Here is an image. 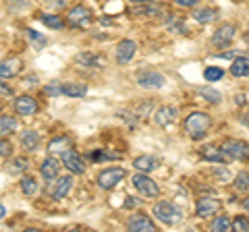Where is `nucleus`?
<instances>
[{"label":"nucleus","instance_id":"f257e3e1","mask_svg":"<svg viewBox=\"0 0 249 232\" xmlns=\"http://www.w3.org/2000/svg\"><path fill=\"white\" fill-rule=\"evenodd\" d=\"M210 116L204 112H191L189 116L185 118V133L189 135L191 139H204L210 131Z\"/></svg>","mask_w":249,"mask_h":232},{"label":"nucleus","instance_id":"f03ea898","mask_svg":"<svg viewBox=\"0 0 249 232\" xmlns=\"http://www.w3.org/2000/svg\"><path fill=\"white\" fill-rule=\"evenodd\" d=\"M154 215L162 224H166V226H175V224H178L183 220L181 207H177L175 203H168V201H160V203H156L154 205Z\"/></svg>","mask_w":249,"mask_h":232},{"label":"nucleus","instance_id":"7ed1b4c3","mask_svg":"<svg viewBox=\"0 0 249 232\" xmlns=\"http://www.w3.org/2000/svg\"><path fill=\"white\" fill-rule=\"evenodd\" d=\"M93 21V13L83 4H77L73 9L67 11V23L71 27H77V29H89Z\"/></svg>","mask_w":249,"mask_h":232},{"label":"nucleus","instance_id":"20e7f679","mask_svg":"<svg viewBox=\"0 0 249 232\" xmlns=\"http://www.w3.org/2000/svg\"><path fill=\"white\" fill-rule=\"evenodd\" d=\"M124 176H127V170L124 168H106L98 174V184H100V189L110 191L121 181H124Z\"/></svg>","mask_w":249,"mask_h":232},{"label":"nucleus","instance_id":"39448f33","mask_svg":"<svg viewBox=\"0 0 249 232\" xmlns=\"http://www.w3.org/2000/svg\"><path fill=\"white\" fill-rule=\"evenodd\" d=\"M220 148L231 160H243V162L249 160V145L241 141V139H224Z\"/></svg>","mask_w":249,"mask_h":232},{"label":"nucleus","instance_id":"423d86ee","mask_svg":"<svg viewBox=\"0 0 249 232\" xmlns=\"http://www.w3.org/2000/svg\"><path fill=\"white\" fill-rule=\"evenodd\" d=\"M133 187L142 193L143 197H158L160 195V187L156 184L154 179H150L145 172H137L133 176Z\"/></svg>","mask_w":249,"mask_h":232},{"label":"nucleus","instance_id":"0eeeda50","mask_svg":"<svg viewBox=\"0 0 249 232\" xmlns=\"http://www.w3.org/2000/svg\"><path fill=\"white\" fill-rule=\"evenodd\" d=\"M178 118V112H177V108L175 106H160L158 110L154 112V122L158 127H170L173 122H177Z\"/></svg>","mask_w":249,"mask_h":232},{"label":"nucleus","instance_id":"6e6552de","mask_svg":"<svg viewBox=\"0 0 249 232\" xmlns=\"http://www.w3.org/2000/svg\"><path fill=\"white\" fill-rule=\"evenodd\" d=\"M220 201L214 199V197H199L197 199V205H196V214L199 215V218H210V215L218 214V210H220Z\"/></svg>","mask_w":249,"mask_h":232},{"label":"nucleus","instance_id":"1a4fd4ad","mask_svg":"<svg viewBox=\"0 0 249 232\" xmlns=\"http://www.w3.org/2000/svg\"><path fill=\"white\" fill-rule=\"evenodd\" d=\"M127 228L131 232H154L156 230V224L147 218L145 214H133L131 218L127 220Z\"/></svg>","mask_w":249,"mask_h":232},{"label":"nucleus","instance_id":"9d476101","mask_svg":"<svg viewBox=\"0 0 249 232\" xmlns=\"http://www.w3.org/2000/svg\"><path fill=\"white\" fill-rule=\"evenodd\" d=\"M235 40V25H220L212 35V44L218 48H227V46Z\"/></svg>","mask_w":249,"mask_h":232},{"label":"nucleus","instance_id":"9b49d317","mask_svg":"<svg viewBox=\"0 0 249 232\" xmlns=\"http://www.w3.org/2000/svg\"><path fill=\"white\" fill-rule=\"evenodd\" d=\"M62 164H65V166L69 168V172H73V174H83V172H85L83 160H81V156H79V153H77L73 148L62 153Z\"/></svg>","mask_w":249,"mask_h":232},{"label":"nucleus","instance_id":"f8f14e48","mask_svg":"<svg viewBox=\"0 0 249 232\" xmlns=\"http://www.w3.org/2000/svg\"><path fill=\"white\" fill-rule=\"evenodd\" d=\"M75 63L81 66H89V68H102V66H106V58L96 52H81L75 56Z\"/></svg>","mask_w":249,"mask_h":232},{"label":"nucleus","instance_id":"ddd939ff","mask_svg":"<svg viewBox=\"0 0 249 232\" xmlns=\"http://www.w3.org/2000/svg\"><path fill=\"white\" fill-rule=\"evenodd\" d=\"M135 50H137L135 42L123 40L119 46H116V63H119V65H127L129 60L135 56Z\"/></svg>","mask_w":249,"mask_h":232},{"label":"nucleus","instance_id":"4468645a","mask_svg":"<svg viewBox=\"0 0 249 232\" xmlns=\"http://www.w3.org/2000/svg\"><path fill=\"white\" fill-rule=\"evenodd\" d=\"M15 110L21 116H34L37 112V102L31 96H19L15 99Z\"/></svg>","mask_w":249,"mask_h":232},{"label":"nucleus","instance_id":"2eb2a0df","mask_svg":"<svg viewBox=\"0 0 249 232\" xmlns=\"http://www.w3.org/2000/svg\"><path fill=\"white\" fill-rule=\"evenodd\" d=\"M137 83L145 89H160L162 85H164V77H162L160 73H156V71H145V73L139 75Z\"/></svg>","mask_w":249,"mask_h":232},{"label":"nucleus","instance_id":"dca6fc26","mask_svg":"<svg viewBox=\"0 0 249 232\" xmlns=\"http://www.w3.org/2000/svg\"><path fill=\"white\" fill-rule=\"evenodd\" d=\"M60 164L62 162H58V158H46L44 162H42V168H40V172H42V176L46 181H54L58 176V172H60Z\"/></svg>","mask_w":249,"mask_h":232},{"label":"nucleus","instance_id":"f3484780","mask_svg":"<svg viewBox=\"0 0 249 232\" xmlns=\"http://www.w3.org/2000/svg\"><path fill=\"white\" fill-rule=\"evenodd\" d=\"M201 156H204L208 162H216V164H227V160H229L224 149L216 148V145H206V148H201Z\"/></svg>","mask_w":249,"mask_h":232},{"label":"nucleus","instance_id":"a211bd4d","mask_svg":"<svg viewBox=\"0 0 249 232\" xmlns=\"http://www.w3.org/2000/svg\"><path fill=\"white\" fill-rule=\"evenodd\" d=\"M73 148V139L71 137H67V135H58V137H54L52 141L48 143V151L50 153H58V156H62L67 149H71Z\"/></svg>","mask_w":249,"mask_h":232},{"label":"nucleus","instance_id":"6ab92c4d","mask_svg":"<svg viewBox=\"0 0 249 232\" xmlns=\"http://www.w3.org/2000/svg\"><path fill=\"white\" fill-rule=\"evenodd\" d=\"M21 71V60L19 58H9L0 60V79H11Z\"/></svg>","mask_w":249,"mask_h":232},{"label":"nucleus","instance_id":"aec40b11","mask_svg":"<svg viewBox=\"0 0 249 232\" xmlns=\"http://www.w3.org/2000/svg\"><path fill=\"white\" fill-rule=\"evenodd\" d=\"M133 166L139 170V172H152V170H156L160 166V160L154 158V156H139V158H135Z\"/></svg>","mask_w":249,"mask_h":232},{"label":"nucleus","instance_id":"412c9836","mask_svg":"<svg viewBox=\"0 0 249 232\" xmlns=\"http://www.w3.org/2000/svg\"><path fill=\"white\" fill-rule=\"evenodd\" d=\"M21 145L25 151H36L40 148V135L36 131H23L21 133Z\"/></svg>","mask_w":249,"mask_h":232},{"label":"nucleus","instance_id":"4be33fe9","mask_svg":"<svg viewBox=\"0 0 249 232\" xmlns=\"http://www.w3.org/2000/svg\"><path fill=\"white\" fill-rule=\"evenodd\" d=\"M88 85L83 83H62V96L67 98H85Z\"/></svg>","mask_w":249,"mask_h":232},{"label":"nucleus","instance_id":"5701e85b","mask_svg":"<svg viewBox=\"0 0 249 232\" xmlns=\"http://www.w3.org/2000/svg\"><path fill=\"white\" fill-rule=\"evenodd\" d=\"M71 184H73V179L71 176H60L58 182H56V187L52 189V199H65L67 197V193L69 189H71Z\"/></svg>","mask_w":249,"mask_h":232},{"label":"nucleus","instance_id":"b1692460","mask_svg":"<svg viewBox=\"0 0 249 232\" xmlns=\"http://www.w3.org/2000/svg\"><path fill=\"white\" fill-rule=\"evenodd\" d=\"M231 73L235 77H247L249 75V58L243 56V54H239L231 65Z\"/></svg>","mask_w":249,"mask_h":232},{"label":"nucleus","instance_id":"393cba45","mask_svg":"<svg viewBox=\"0 0 249 232\" xmlns=\"http://www.w3.org/2000/svg\"><path fill=\"white\" fill-rule=\"evenodd\" d=\"M17 131V120L13 116H0V137L13 135Z\"/></svg>","mask_w":249,"mask_h":232},{"label":"nucleus","instance_id":"a878e982","mask_svg":"<svg viewBox=\"0 0 249 232\" xmlns=\"http://www.w3.org/2000/svg\"><path fill=\"white\" fill-rule=\"evenodd\" d=\"M37 19L50 29H62L65 27V21H62V17H58V15H37Z\"/></svg>","mask_w":249,"mask_h":232},{"label":"nucleus","instance_id":"bb28decb","mask_svg":"<svg viewBox=\"0 0 249 232\" xmlns=\"http://www.w3.org/2000/svg\"><path fill=\"white\" fill-rule=\"evenodd\" d=\"M216 17H218L216 9H201V11L193 13V19L197 23H212V21H216Z\"/></svg>","mask_w":249,"mask_h":232},{"label":"nucleus","instance_id":"cd10ccee","mask_svg":"<svg viewBox=\"0 0 249 232\" xmlns=\"http://www.w3.org/2000/svg\"><path fill=\"white\" fill-rule=\"evenodd\" d=\"M197 94L204 98L206 102H210V104H220V98H222L220 91H216V89H212V87H199Z\"/></svg>","mask_w":249,"mask_h":232},{"label":"nucleus","instance_id":"c85d7f7f","mask_svg":"<svg viewBox=\"0 0 249 232\" xmlns=\"http://www.w3.org/2000/svg\"><path fill=\"white\" fill-rule=\"evenodd\" d=\"M210 230H214V232L232 230V222L229 220V215H227V214H222V215H218V218L212 222V226H210Z\"/></svg>","mask_w":249,"mask_h":232},{"label":"nucleus","instance_id":"c756f323","mask_svg":"<svg viewBox=\"0 0 249 232\" xmlns=\"http://www.w3.org/2000/svg\"><path fill=\"white\" fill-rule=\"evenodd\" d=\"M21 191L25 193L27 197L36 195V193H37V181L34 179V176H23V181H21Z\"/></svg>","mask_w":249,"mask_h":232},{"label":"nucleus","instance_id":"7c9ffc66","mask_svg":"<svg viewBox=\"0 0 249 232\" xmlns=\"http://www.w3.org/2000/svg\"><path fill=\"white\" fill-rule=\"evenodd\" d=\"M204 77H206V81H220L224 77V71L218 66H208L204 71Z\"/></svg>","mask_w":249,"mask_h":232},{"label":"nucleus","instance_id":"2f4dec72","mask_svg":"<svg viewBox=\"0 0 249 232\" xmlns=\"http://www.w3.org/2000/svg\"><path fill=\"white\" fill-rule=\"evenodd\" d=\"M44 94H46V96H50V98H58V96H62V83L54 81V83H50V85H46V87H44Z\"/></svg>","mask_w":249,"mask_h":232},{"label":"nucleus","instance_id":"473e14b6","mask_svg":"<svg viewBox=\"0 0 249 232\" xmlns=\"http://www.w3.org/2000/svg\"><path fill=\"white\" fill-rule=\"evenodd\" d=\"M249 187V174L247 172H239L237 179H235V189L237 191H247Z\"/></svg>","mask_w":249,"mask_h":232},{"label":"nucleus","instance_id":"72a5a7b5","mask_svg":"<svg viewBox=\"0 0 249 232\" xmlns=\"http://www.w3.org/2000/svg\"><path fill=\"white\" fill-rule=\"evenodd\" d=\"M232 230L247 232V230H249V220L245 218V215H237V218L232 220Z\"/></svg>","mask_w":249,"mask_h":232},{"label":"nucleus","instance_id":"f704fd0d","mask_svg":"<svg viewBox=\"0 0 249 232\" xmlns=\"http://www.w3.org/2000/svg\"><path fill=\"white\" fill-rule=\"evenodd\" d=\"M25 33H27L29 40L36 44V48H42V46L46 44V37H44V35H40V33H36L34 29H25Z\"/></svg>","mask_w":249,"mask_h":232},{"label":"nucleus","instance_id":"c9c22d12","mask_svg":"<svg viewBox=\"0 0 249 232\" xmlns=\"http://www.w3.org/2000/svg\"><path fill=\"white\" fill-rule=\"evenodd\" d=\"M11 153H13V145L6 141L4 137H0V156H2V158H9Z\"/></svg>","mask_w":249,"mask_h":232},{"label":"nucleus","instance_id":"e433bc0d","mask_svg":"<svg viewBox=\"0 0 249 232\" xmlns=\"http://www.w3.org/2000/svg\"><path fill=\"white\" fill-rule=\"evenodd\" d=\"M91 162H98V160H106V158H119L116 153H110V151H93L88 156Z\"/></svg>","mask_w":249,"mask_h":232},{"label":"nucleus","instance_id":"4c0bfd02","mask_svg":"<svg viewBox=\"0 0 249 232\" xmlns=\"http://www.w3.org/2000/svg\"><path fill=\"white\" fill-rule=\"evenodd\" d=\"M135 13H137V15H160V13H162V9H160V6H156V4L152 2V6H142V9H137Z\"/></svg>","mask_w":249,"mask_h":232},{"label":"nucleus","instance_id":"58836bf2","mask_svg":"<svg viewBox=\"0 0 249 232\" xmlns=\"http://www.w3.org/2000/svg\"><path fill=\"white\" fill-rule=\"evenodd\" d=\"M27 164H29L27 160H23V158H17V160H13V166H11V170H15V172H17V170H23V168H27Z\"/></svg>","mask_w":249,"mask_h":232},{"label":"nucleus","instance_id":"ea45409f","mask_svg":"<svg viewBox=\"0 0 249 232\" xmlns=\"http://www.w3.org/2000/svg\"><path fill=\"white\" fill-rule=\"evenodd\" d=\"M9 96H13V89L4 81H0V98H9Z\"/></svg>","mask_w":249,"mask_h":232},{"label":"nucleus","instance_id":"a19ab883","mask_svg":"<svg viewBox=\"0 0 249 232\" xmlns=\"http://www.w3.org/2000/svg\"><path fill=\"white\" fill-rule=\"evenodd\" d=\"M173 2L178 6H185V9H191V6H196L199 0H173Z\"/></svg>","mask_w":249,"mask_h":232},{"label":"nucleus","instance_id":"79ce46f5","mask_svg":"<svg viewBox=\"0 0 249 232\" xmlns=\"http://www.w3.org/2000/svg\"><path fill=\"white\" fill-rule=\"evenodd\" d=\"M135 205H137V199H133V197L124 199V207H135Z\"/></svg>","mask_w":249,"mask_h":232},{"label":"nucleus","instance_id":"37998d69","mask_svg":"<svg viewBox=\"0 0 249 232\" xmlns=\"http://www.w3.org/2000/svg\"><path fill=\"white\" fill-rule=\"evenodd\" d=\"M235 102H237L239 106H243V104L247 102V99H245V96H243V94H239V96H235Z\"/></svg>","mask_w":249,"mask_h":232},{"label":"nucleus","instance_id":"c03bdc74","mask_svg":"<svg viewBox=\"0 0 249 232\" xmlns=\"http://www.w3.org/2000/svg\"><path fill=\"white\" fill-rule=\"evenodd\" d=\"M131 2H137V4H152L156 0H131Z\"/></svg>","mask_w":249,"mask_h":232},{"label":"nucleus","instance_id":"a18cd8bd","mask_svg":"<svg viewBox=\"0 0 249 232\" xmlns=\"http://www.w3.org/2000/svg\"><path fill=\"white\" fill-rule=\"evenodd\" d=\"M4 214H6V210H4V205L0 203V218H4Z\"/></svg>","mask_w":249,"mask_h":232},{"label":"nucleus","instance_id":"49530a36","mask_svg":"<svg viewBox=\"0 0 249 232\" xmlns=\"http://www.w3.org/2000/svg\"><path fill=\"white\" fill-rule=\"evenodd\" d=\"M241 120H243L245 125H249V112H247V114H243V118H241Z\"/></svg>","mask_w":249,"mask_h":232},{"label":"nucleus","instance_id":"de8ad7c7","mask_svg":"<svg viewBox=\"0 0 249 232\" xmlns=\"http://www.w3.org/2000/svg\"><path fill=\"white\" fill-rule=\"evenodd\" d=\"M243 207H245V210H247V212H249V197H247V199H245V201H243Z\"/></svg>","mask_w":249,"mask_h":232},{"label":"nucleus","instance_id":"09e8293b","mask_svg":"<svg viewBox=\"0 0 249 232\" xmlns=\"http://www.w3.org/2000/svg\"><path fill=\"white\" fill-rule=\"evenodd\" d=\"M245 37H247V42H249V32H247V35H245Z\"/></svg>","mask_w":249,"mask_h":232},{"label":"nucleus","instance_id":"8fccbe9b","mask_svg":"<svg viewBox=\"0 0 249 232\" xmlns=\"http://www.w3.org/2000/svg\"><path fill=\"white\" fill-rule=\"evenodd\" d=\"M0 110H2V102H0Z\"/></svg>","mask_w":249,"mask_h":232},{"label":"nucleus","instance_id":"3c124183","mask_svg":"<svg viewBox=\"0 0 249 232\" xmlns=\"http://www.w3.org/2000/svg\"><path fill=\"white\" fill-rule=\"evenodd\" d=\"M235 2H241V0H235Z\"/></svg>","mask_w":249,"mask_h":232}]
</instances>
